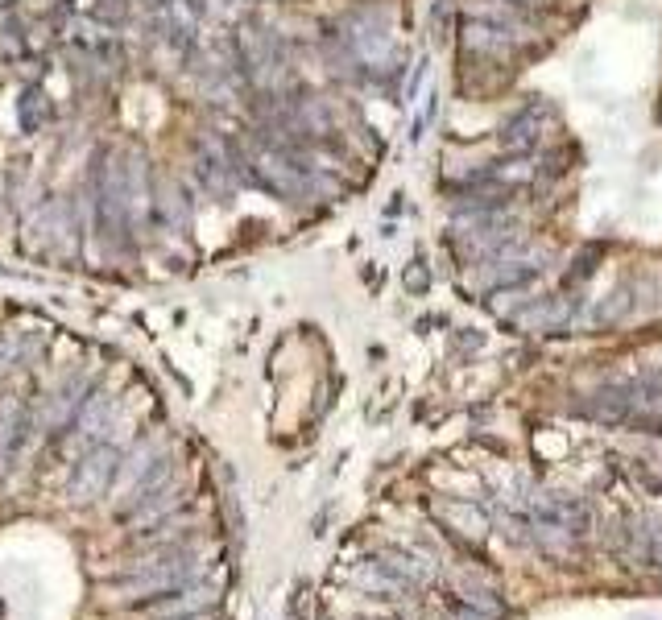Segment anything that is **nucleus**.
I'll list each match as a JSON object with an SVG mask.
<instances>
[]
</instances>
